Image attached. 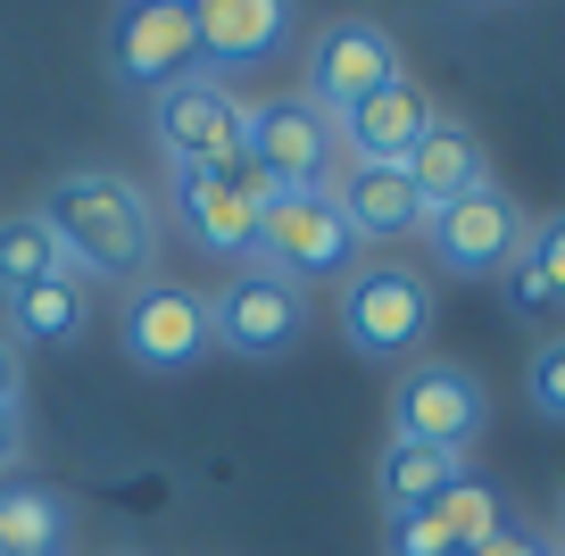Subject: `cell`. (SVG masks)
I'll list each match as a JSON object with an SVG mask.
<instances>
[{"label":"cell","mask_w":565,"mask_h":556,"mask_svg":"<svg viewBox=\"0 0 565 556\" xmlns=\"http://www.w3.org/2000/svg\"><path fill=\"white\" fill-rule=\"evenodd\" d=\"M433 515L449 523V539H458V548H482V539H499V532H508V506H499V490L482 482V473H466V482H449Z\"/></svg>","instance_id":"obj_21"},{"label":"cell","mask_w":565,"mask_h":556,"mask_svg":"<svg viewBox=\"0 0 565 556\" xmlns=\"http://www.w3.org/2000/svg\"><path fill=\"white\" fill-rule=\"evenodd\" d=\"M499 299H508V308L524 316V324H557V316H565V308H557V291H548V275L532 266V249L499 266Z\"/></svg>","instance_id":"obj_22"},{"label":"cell","mask_w":565,"mask_h":556,"mask_svg":"<svg viewBox=\"0 0 565 556\" xmlns=\"http://www.w3.org/2000/svg\"><path fill=\"white\" fill-rule=\"evenodd\" d=\"M0 556H9V548H0Z\"/></svg>","instance_id":"obj_30"},{"label":"cell","mask_w":565,"mask_h":556,"mask_svg":"<svg viewBox=\"0 0 565 556\" xmlns=\"http://www.w3.org/2000/svg\"><path fill=\"white\" fill-rule=\"evenodd\" d=\"M532 266H541V275H548V291H557V308H565V216H548V225L541 233H532Z\"/></svg>","instance_id":"obj_25"},{"label":"cell","mask_w":565,"mask_h":556,"mask_svg":"<svg viewBox=\"0 0 565 556\" xmlns=\"http://www.w3.org/2000/svg\"><path fill=\"white\" fill-rule=\"evenodd\" d=\"M449 482H466V457L458 449H416V440H391L383 473H374V490H383L391 515H424V506H441Z\"/></svg>","instance_id":"obj_17"},{"label":"cell","mask_w":565,"mask_h":556,"mask_svg":"<svg viewBox=\"0 0 565 556\" xmlns=\"http://www.w3.org/2000/svg\"><path fill=\"white\" fill-rule=\"evenodd\" d=\"M407 183H416L424 216H441V209H458V200L491 192V167H482V141L466 133V125L433 117V133H424V141H416V158H407Z\"/></svg>","instance_id":"obj_14"},{"label":"cell","mask_w":565,"mask_h":556,"mask_svg":"<svg viewBox=\"0 0 565 556\" xmlns=\"http://www.w3.org/2000/svg\"><path fill=\"white\" fill-rule=\"evenodd\" d=\"M249 158L266 167L275 192H333L341 125L324 117L308 92H291V100H258V108H249Z\"/></svg>","instance_id":"obj_2"},{"label":"cell","mask_w":565,"mask_h":556,"mask_svg":"<svg viewBox=\"0 0 565 556\" xmlns=\"http://www.w3.org/2000/svg\"><path fill=\"white\" fill-rule=\"evenodd\" d=\"M424 133H433V100H424L407 75H399V84H383L366 108H350V117H341L350 167H407Z\"/></svg>","instance_id":"obj_13"},{"label":"cell","mask_w":565,"mask_h":556,"mask_svg":"<svg viewBox=\"0 0 565 556\" xmlns=\"http://www.w3.org/2000/svg\"><path fill=\"white\" fill-rule=\"evenodd\" d=\"M117 556H141V548H117Z\"/></svg>","instance_id":"obj_29"},{"label":"cell","mask_w":565,"mask_h":556,"mask_svg":"<svg viewBox=\"0 0 565 556\" xmlns=\"http://www.w3.org/2000/svg\"><path fill=\"white\" fill-rule=\"evenodd\" d=\"M350 225H341L333 192H275L258 209V266H275L282 282H324L350 266Z\"/></svg>","instance_id":"obj_6"},{"label":"cell","mask_w":565,"mask_h":556,"mask_svg":"<svg viewBox=\"0 0 565 556\" xmlns=\"http://www.w3.org/2000/svg\"><path fill=\"white\" fill-rule=\"evenodd\" d=\"M532 407H541L548 424H565V332L541 341V357H532Z\"/></svg>","instance_id":"obj_24"},{"label":"cell","mask_w":565,"mask_h":556,"mask_svg":"<svg viewBox=\"0 0 565 556\" xmlns=\"http://www.w3.org/2000/svg\"><path fill=\"white\" fill-rule=\"evenodd\" d=\"M67 539V506L51 490H0V548L9 556H58Z\"/></svg>","instance_id":"obj_19"},{"label":"cell","mask_w":565,"mask_h":556,"mask_svg":"<svg viewBox=\"0 0 565 556\" xmlns=\"http://www.w3.org/2000/svg\"><path fill=\"white\" fill-rule=\"evenodd\" d=\"M532 556H541V548H532Z\"/></svg>","instance_id":"obj_31"},{"label":"cell","mask_w":565,"mask_h":556,"mask_svg":"<svg viewBox=\"0 0 565 556\" xmlns=\"http://www.w3.org/2000/svg\"><path fill=\"white\" fill-rule=\"evenodd\" d=\"M482 383L466 374V365H407V383L391 391V424H399V440H416V449H475L482 432Z\"/></svg>","instance_id":"obj_8"},{"label":"cell","mask_w":565,"mask_h":556,"mask_svg":"<svg viewBox=\"0 0 565 556\" xmlns=\"http://www.w3.org/2000/svg\"><path fill=\"white\" fill-rule=\"evenodd\" d=\"M108 58H117V84L134 92H175L183 75H200V18L175 0H150V9H117L108 18Z\"/></svg>","instance_id":"obj_7"},{"label":"cell","mask_w":565,"mask_h":556,"mask_svg":"<svg viewBox=\"0 0 565 556\" xmlns=\"http://www.w3.org/2000/svg\"><path fill=\"white\" fill-rule=\"evenodd\" d=\"M391 556H466V548L449 539V523L424 506V515H391Z\"/></svg>","instance_id":"obj_23"},{"label":"cell","mask_w":565,"mask_h":556,"mask_svg":"<svg viewBox=\"0 0 565 556\" xmlns=\"http://www.w3.org/2000/svg\"><path fill=\"white\" fill-rule=\"evenodd\" d=\"M466 556H532V539H515V532H499V539H482V548H466Z\"/></svg>","instance_id":"obj_28"},{"label":"cell","mask_w":565,"mask_h":556,"mask_svg":"<svg viewBox=\"0 0 565 556\" xmlns=\"http://www.w3.org/2000/svg\"><path fill=\"white\" fill-rule=\"evenodd\" d=\"M175 216L209 258H258V200H242L225 174L175 167Z\"/></svg>","instance_id":"obj_12"},{"label":"cell","mask_w":565,"mask_h":556,"mask_svg":"<svg viewBox=\"0 0 565 556\" xmlns=\"http://www.w3.org/2000/svg\"><path fill=\"white\" fill-rule=\"evenodd\" d=\"M383 84H399V42L383 34V25L366 18H341L317 34V58H308V100L324 108V117H350V108H366Z\"/></svg>","instance_id":"obj_9"},{"label":"cell","mask_w":565,"mask_h":556,"mask_svg":"<svg viewBox=\"0 0 565 556\" xmlns=\"http://www.w3.org/2000/svg\"><path fill=\"white\" fill-rule=\"evenodd\" d=\"M308 324L300 282H282L275 266H233L209 299V341L233 349V357H282Z\"/></svg>","instance_id":"obj_3"},{"label":"cell","mask_w":565,"mask_h":556,"mask_svg":"<svg viewBox=\"0 0 565 556\" xmlns=\"http://www.w3.org/2000/svg\"><path fill=\"white\" fill-rule=\"evenodd\" d=\"M58 275H67V249H58V233L42 225V209L9 216V225H0V299L34 291V282H58Z\"/></svg>","instance_id":"obj_18"},{"label":"cell","mask_w":565,"mask_h":556,"mask_svg":"<svg viewBox=\"0 0 565 556\" xmlns=\"http://www.w3.org/2000/svg\"><path fill=\"white\" fill-rule=\"evenodd\" d=\"M42 225L67 249V275L84 266V275H100V282H134L159 258V216H150V200H141L125 174H67V183L42 200Z\"/></svg>","instance_id":"obj_1"},{"label":"cell","mask_w":565,"mask_h":556,"mask_svg":"<svg viewBox=\"0 0 565 556\" xmlns=\"http://www.w3.org/2000/svg\"><path fill=\"white\" fill-rule=\"evenodd\" d=\"M150 133H159V150L175 158V167H225L233 150H249V100L200 67V75H183L175 92L150 100Z\"/></svg>","instance_id":"obj_4"},{"label":"cell","mask_w":565,"mask_h":556,"mask_svg":"<svg viewBox=\"0 0 565 556\" xmlns=\"http://www.w3.org/2000/svg\"><path fill=\"white\" fill-rule=\"evenodd\" d=\"M341 332H350L358 357H407L433 332V282L407 275V266H358L350 291H341Z\"/></svg>","instance_id":"obj_5"},{"label":"cell","mask_w":565,"mask_h":556,"mask_svg":"<svg viewBox=\"0 0 565 556\" xmlns=\"http://www.w3.org/2000/svg\"><path fill=\"white\" fill-rule=\"evenodd\" d=\"M18 449H25V424L18 407H0V466H18Z\"/></svg>","instance_id":"obj_27"},{"label":"cell","mask_w":565,"mask_h":556,"mask_svg":"<svg viewBox=\"0 0 565 556\" xmlns=\"http://www.w3.org/2000/svg\"><path fill=\"white\" fill-rule=\"evenodd\" d=\"M9 324H18V341H75V332H84V291H75V275L18 291L9 299Z\"/></svg>","instance_id":"obj_20"},{"label":"cell","mask_w":565,"mask_h":556,"mask_svg":"<svg viewBox=\"0 0 565 556\" xmlns=\"http://www.w3.org/2000/svg\"><path fill=\"white\" fill-rule=\"evenodd\" d=\"M209 349V299L183 291V282H141L125 299V357L150 365V374H183V365Z\"/></svg>","instance_id":"obj_11"},{"label":"cell","mask_w":565,"mask_h":556,"mask_svg":"<svg viewBox=\"0 0 565 556\" xmlns=\"http://www.w3.org/2000/svg\"><path fill=\"white\" fill-rule=\"evenodd\" d=\"M424 242H433V258H441L449 275H499L508 258H524L532 225H524V209H515L508 192H475V200H458V209L424 216Z\"/></svg>","instance_id":"obj_10"},{"label":"cell","mask_w":565,"mask_h":556,"mask_svg":"<svg viewBox=\"0 0 565 556\" xmlns=\"http://www.w3.org/2000/svg\"><path fill=\"white\" fill-rule=\"evenodd\" d=\"M333 209H341V225H350V242H399V233L424 225V200H416V183H407V167H350Z\"/></svg>","instance_id":"obj_15"},{"label":"cell","mask_w":565,"mask_h":556,"mask_svg":"<svg viewBox=\"0 0 565 556\" xmlns=\"http://www.w3.org/2000/svg\"><path fill=\"white\" fill-rule=\"evenodd\" d=\"M0 407H18V341L0 332Z\"/></svg>","instance_id":"obj_26"},{"label":"cell","mask_w":565,"mask_h":556,"mask_svg":"<svg viewBox=\"0 0 565 556\" xmlns=\"http://www.w3.org/2000/svg\"><path fill=\"white\" fill-rule=\"evenodd\" d=\"M200 58H225V67H242V58H266L282 42V9L275 0H200Z\"/></svg>","instance_id":"obj_16"}]
</instances>
